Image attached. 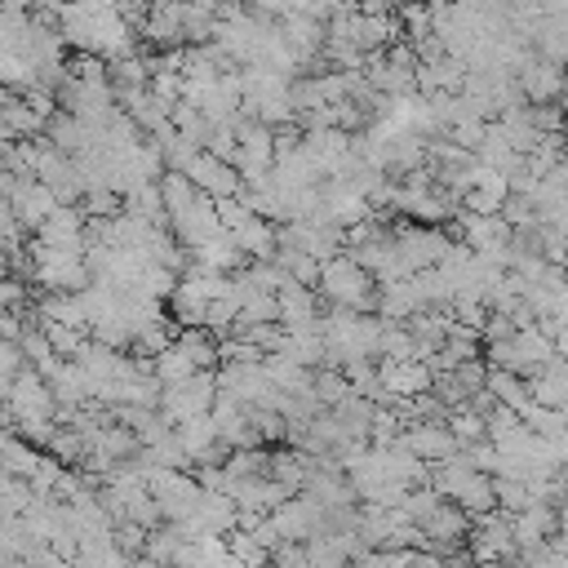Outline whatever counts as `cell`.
<instances>
[{
	"instance_id": "4fadbf2b",
	"label": "cell",
	"mask_w": 568,
	"mask_h": 568,
	"mask_svg": "<svg viewBox=\"0 0 568 568\" xmlns=\"http://www.w3.org/2000/svg\"><path fill=\"white\" fill-rule=\"evenodd\" d=\"M36 235H40L44 244L84 253V248H89V213H84L80 204H58V209L36 226Z\"/></svg>"
},
{
	"instance_id": "8fae6325",
	"label": "cell",
	"mask_w": 568,
	"mask_h": 568,
	"mask_svg": "<svg viewBox=\"0 0 568 568\" xmlns=\"http://www.w3.org/2000/svg\"><path fill=\"white\" fill-rule=\"evenodd\" d=\"M204 195H213V200H226V195H240L244 191V178H240V169L231 164V160H222V155H213L209 146H200L191 160H186V169H182Z\"/></svg>"
},
{
	"instance_id": "ba28073f",
	"label": "cell",
	"mask_w": 568,
	"mask_h": 568,
	"mask_svg": "<svg viewBox=\"0 0 568 568\" xmlns=\"http://www.w3.org/2000/svg\"><path fill=\"white\" fill-rule=\"evenodd\" d=\"M448 244L453 240H448L444 226H430V222H404V226H395V248H399V262H404L408 275L435 266Z\"/></svg>"
},
{
	"instance_id": "3957f363",
	"label": "cell",
	"mask_w": 568,
	"mask_h": 568,
	"mask_svg": "<svg viewBox=\"0 0 568 568\" xmlns=\"http://www.w3.org/2000/svg\"><path fill=\"white\" fill-rule=\"evenodd\" d=\"M320 297L333 306H355L373 311L377 306V275L355 257V253H333L320 262Z\"/></svg>"
},
{
	"instance_id": "7402d4cb",
	"label": "cell",
	"mask_w": 568,
	"mask_h": 568,
	"mask_svg": "<svg viewBox=\"0 0 568 568\" xmlns=\"http://www.w3.org/2000/svg\"><path fill=\"white\" fill-rule=\"evenodd\" d=\"M0 9H13V13H31L36 0H0Z\"/></svg>"
},
{
	"instance_id": "9a60e30c",
	"label": "cell",
	"mask_w": 568,
	"mask_h": 568,
	"mask_svg": "<svg viewBox=\"0 0 568 568\" xmlns=\"http://www.w3.org/2000/svg\"><path fill=\"white\" fill-rule=\"evenodd\" d=\"M275 297H280V324H284V328L320 324V288H315V284L288 280V284H284Z\"/></svg>"
},
{
	"instance_id": "5bb4252c",
	"label": "cell",
	"mask_w": 568,
	"mask_h": 568,
	"mask_svg": "<svg viewBox=\"0 0 568 568\" xmlns=\"http://www.w3.org/2000/svg\"><path fill=\"white\" fill-rule=\"evenodd\" d=\"M275 22H280V36L288 40V49L302 58V67H311V62L324 53V40H328L324 18H311V13H284V18H275Z\"/></svg>"
},
{
	"instance_id": "277c9868",
	"label": "cell",
	"mask_w": 568,
	"mask_h": 568,
	"mask_svg": "<svg viewBox=\"0 0 568 568\" xmlns=\"http://www.w3.org/2000/svg\"><path fill=\"white\" fill-rule=\"evenodd\" d=\"M550 355H555V337H550L541 324H519V328H510L506 337L488 342V364H493V368L524 373V377H532Z\"/></svg>"
},
{
	"instance_id": "52a82bcc",
	"label": "cell",
	"mask_w": 568,
	"mask_h": 568,
	"mask_svg": "<svg viewBox=\"0 0 568 568\" xmlns=\"http://www.w3.org/2000/svg\"><path fill=\"white\" fill-rule=\"evenodd\" d=\"M564 75H568V67L559 62V58H550V53H524L519 58V67H515V84H519V93H524V102H555L559 93H564Z\"/></svg>"
},
{
	"instance_id": "6da1fadb",
	"label": "cell",
	"mask_w": 568,
	"mask_h": 568,
	"mask_svg": "<svg viewBox=\"0 0 568 568\" xmlns=\"http://www.w3.org/2000/svg\"><path fill=\"white\" fill-rule=\"evenodd\" d=\"M324 342H328V364H346V359H377V342H382V315L373 311H355V306H333L320 315Z\"/></svg>"
},
{
	"instance_id": "d6986e66",
	"label": "cell",
	"mask_w": 568,
	"mask_h": 568,
	"mask_svg": "<svg viewBox=\"0 0 568 568\" xmlns=\"http://www.w3.org/2000/svg\"><path fill=\"white\" fill-rule=\"evenodd\" d=\"M31 497H36V488H31V479H27V475L0 470V519L22 515V510L31 506Z\"/></svg>"
},
{
	"instance_id": "9c48e42d",
	"label": "cell",
	"mask_w": 568,
	"mask_h": 568,
	"mask_svg": "<svg viewBox=\"0 0 568 568\" xmlns=\"http://www.w3.org/2000/svg\"><path fill=\"white\" fill-rule=\"evenodd\" d=\"M377 373H382V399L377 404H399V399H417L422 390H430L435 382V368L413 355V359H377Z\"/></svg>"
},
{
	"instance_id": "30bf717a",
	"label": "cell",
	"mask_w": 568,
	"mask_h": 568,
	"mask_svg": "<svg viewBox=\"0 0 568 568\" xmlns=\"http://www.w3.org/2000/svg\"><path fill=\"white\" fill-rule=\"evenodd\" d=\"M9 413H13V422H31V417H58L53 386H49V377H44L36 364L18 368V377H13V386H9Z\"/></svg>"
},
{
	"instance_id": "ac0fdd59",
	"label": "cell",
	"mask_w": 568,
	"mask_h": 568,
	"mask_svg": "<svg viewBox=\"0 0 568 568\" xmlns=\"http://www.w3.org/2000/svg\"><path fill=\"white\" fill-rule=\"evenodd\" d=\"M151 373H155V377L169 386V382H182V377L200 373V364H195V359H191V351H186V346L173 337L169 346H160V351L151 355Z\"/></svg>"
},
{
	"instance_id": "7a4b0ae2",
	"label": "cell",
	"mask_w": 568,
	"mask_h": 568,
	"mask_svg": "<svg viewBox=\"0 0 568 568\" xmlns=\"http://www.w3.org/2000/svg\"><path fill=\"white\" fill-rule=\"evenodd\" d=\"M430 484H435L448 501H457L470 519L497 510V475H493V470H479L462 448H457L453 457H444V462L430 466Z\"/></svg>"
},
{
	"instance_id": "5b68a950",
	"label": "cell",
	"mask_w": 568,
	"mask_h": 568,
	"mask_svg": "<svg viewBox=\"0 0 568 568\" xmlns=\"http://www.w3.org/2000/svg\"><path fill=\"white\" fill-rule=\"evenodd\" d=\"M457 240L470 244L475 253H484L488 262L510 266L515 226L506 222V213H475V209H462V213H457Z\"/></svg>"
},
{
	"instance_id": "8992f818",
	"label": "cell",
	"mask_w": 568,
	"mask_h": 568,
	"mask_svg": "<svg viewBox=\"0 0 568 568\" xmlns=\"http://www.w3.org/2000/svg\"><path fill=\"white\" fill-rule=\"evenodd\" d=\"M217 404V368H200L182 382H169L160 386V413L178 426L186 417H200V413H213Z\"/></svg>"
},
{
	"instance_id": "7c38bea8",
	"label": "cell",
	"mask_w": 568,
	"mask_h": 568,
	"mask_svg": "<svg viewBox=\"0 0 568 568\" xmlns=\"http://www.w3.org/2000/svg\"><path fill=\"white\" fill-rule=\"evenodd\" d=\"M399 439H404L422 462H430V466L444 462V457H453V453L462 448L457 430H453L444 417H413V422H404Z\"/></svg>"
},
{
	"instance_id": "cb8c5ba5",
	"label": "cell",
	"mask_w": 568,
	"mask_h": 568,
	"mask_svg": "<svg viewBox=\"0 0 568 568\" xmlns=\"http://www.w3.org/2000/svg\"><path fill=\"white\" fill-rule=\"evenodd\" d=\"M195 4H209V9H217V4H222V0H195Z\"/></svg>"
},
{
	"instance_id": "e0dca14e",
	"label": "cell",
	"mask_w": 568,
	"mask_h": 568,
	"mask_svg": "<svg viewBox=\"0 0 568 568\" xmlns=\"http://www.w3.org/2000/svg\"><path fill=\"white\" fill-rule=\"evenodd\" d=\"M231 235L244 248V257H275L280 253V226L271 217H262V213H253L248 222H240Z\"/></svg>"
},
{
	"instance_id": "d4e9b609",
	"label": "cell",
	"mask_w": 568,
	"mask_h": 568,
	"mask_svg": "<svg viewBox=\"0 0 568 568\" xmlns=\"http://www.w3.org/2000/svg\"><path fill=\"white\" fill-rule=\"evenodd\" d=\"M497 4H501V9H506V4H515V0H497Z\"/></svg>"
},
{
	"instance_id": "ffe728a7",
	"label": "cell",
	"mask_w": 568,
	"mask_h": 568,
	"mask_svg": "<svg viewBox=\"0 0 568 568\" xmlns=\"http://www.w3.org/2000/svg\"><path fill=\"white\" fill-rule=\"evenodd\" d=\"M40 328L49 333V342H53L58 355H75L89 342V328H75V324H62V320H40Z\"/></svg>"
},
{
	"instance_id": "44dd1931",
	"label": "cell",
	"mask_w": 568,
	"mask_h": 568,
	"mask_svg": "<svg viewBox=\"0 0 568 568\" xmlns=\"http://www.w3.org/2000/svg\"><path fill=\"white\" fill-rule=\"evenodd\" d=\"M226 546H231V559L235 564H271V550L253 537V528H244V532H226Z\"/></svg>"
},
{
	"instance_id": "603a6c76",
	"label": "cell",
	"mask_w": 568,
	"mask_h": 568,
	"mask_svg": "<svg viewBox=\"0 0 568 568\" xmlns=\"http://www.w3.org/2000/svg\"><path fill=\"white\" fill-rule=\"evenodd\" d=\"M9 93H13V89H9V84H4V80H0V102H4V98H9Z\"/></svg>"
},
{
	"instance_id": "2e32d148",
	"label": "cell",
	"mask_w": 568,
	"mask_h": 568,
	"mask_svg": "<svg viewBox=\"0 0 568 568\" xmlns=\"http://www.w3.org/2000/svg\"><path fill=\"white\" fill-rule=\"evenodd\" d=\"M532 399L546 404V408H568V355H550L532 377Z\"/></svg>"
}]
</instances>
